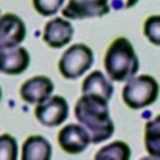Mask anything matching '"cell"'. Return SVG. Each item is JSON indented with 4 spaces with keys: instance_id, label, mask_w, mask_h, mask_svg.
I'll return each instance as SVG.
<instances>
[{
    "instance_id": "obj_1",
    "label": "cell",
    "mask_w": 160,
    "mask_h": 160,
    "mask_svg": "<svg viewBox=\"0 0 160 160\" xmlns=\"http://www.w3.org/2000/svg\"><path fill=\"white\" fill-rule=\"evenodd\" d=\"M74 115L91 136V142L98 144L112 138L115 125L109 114V101L96 95H82L74 108Z\"/></svg>"
},
{
    "instance_id": "obj_2",
    "label": "cell",
    "mask_w": 160,
    "mask_h": 160,
    "mask_svg": "<svg viewBox=\"0 0 160 160\" xmlns=\"http://www.w3.org/2000/svg\"><path fill=\"white\" fill-rule=\"evenodd\" d=\"M104 69L112 82H127L139 71V59L135 47L127 37H118L104 55Z\"/></svg>"
},
{
    "instance_id": "obj_3",
    "label": "cell",
    "mask_w": 160,
    "mask_h": 160,
    "mask_svg": "<svg viewBox=\"0 0 160 160\" xmlns=\"http://www.w3.org/2000/svg\"><path fill=\"white\" fill-rule=\"evenodd\" d=\"M158 82L152 75H135L127 83L122 90V99L130 109H144L154 104L158 98Z\"/></svg>"
},
{
    "instance_id": "obj_4",
    "label": "cell",
    "mask_w": 160,
    "mask_h": 160,
    "mask_svg": "<svg viewBox=\"0 0 160 160\" xmlns=\"http://www.w3.org/2000/svg\"><path fill=\"white\" fill-rule=\"evenodd\" d=\"M95 62L93 50L85 43H74L62 53L58 61V69L61 75L68 80L82 77Z\"/></svg>"
},
{
    "instance_id": "obj_5",
    "label": "cell",
    "mask_w": 160,
    "mask_h": 160,
    "mask_svg": "<svg viewBox=\"0 0 160 160\" xmlns=\"http://www.w3.org/2000/svg\"><path fill=\"white\" fill-rule=\"evenodd\" d=\"M111 0H68L62 16L71 21L102 18L111 11Z\"/></svg>"
},
{
    "instance_id": "obj_6",
    "label": "cell",
    "mask_w": 160,
    "mask_h": 160,
    "mask_svg": "<svg viewBox=\"0 0 160 160\" xmlns=\"http://www.w3.org/2000/svg\"><path fill=\"white\" fill-rule=\"evenodd\" d=\"M35 118L47 128L59 127L69 115V104L62 96H51L50 99L37 104L34 111Z\"/></svg>"
},
{
    "instance_id": "obj_7",
    "label": "cell",
    "mask_w": 160,
    "mask_h": 160,
    "mask_svg": "<svg viewBox=\"0 0 160 160\" xmlns=\"http://www.w3.org/2000/svg\"><path fill=\"white\" fill-rule=\"evenodd\" d=\"M58 144L66 154L77 155L88 149V146L91 144V136L83 125L71 123L59 130Z\"/></svg>"
},
{
    "instance_id": "obj_8",
    "label": "cell",
    "mask_w": 160,
    "mask_h": 160,
    "mask_svg": "<svg viewBox=\"0 0 160 160\" xmlns=\"http://www.w3.org/2000/svg\"><path fill=\"white\" fill-rule=\"evenodd\" d=\"M26 38V24L15 13H5L0 18V50L16 48Z\"/></svg>"
},
{
    "instance_id": "obj_9",
    "label": "cell",
    "mask_w": 160,
    "mask_h": 160,
    "mask_svg": "<svg viewBox=\"0 0 160 160\" xmlns=\"http://www.w3.org/2000/svg\"><path fill=\"white\" fill-rule=\"evenodd\" d=\"M53 90H55V85H53L51 78L45 75H35L21 85L19 96L28 104H40L51 98Z\"/></svg>"
},
{
    "instance_id": "obj_10",
    "label": "cell",
    "mask_w": 160,
    "mask_h": 160,
    "mask_svg": "<svg viewBox=\"0 0 160 160\" xmlns=\"http://www.w3.org/2000/svg\"><path fill=\"white\" fill-rule=\"evenodd\" d=\"M74 37V26L66 18H55L45 24L43 28V42L50 48H62L71 43Z\"/></svg>"
},
{
    "instance_id": "obj_11",
    "label": "cell",
    "mask_w": 160,
    "mask_h": 160,
    "mask_svg": "<svg viewBox=\"0 0 160 160\" xmlns=\"http://www.w3.org/2000/svg\"><path fill=\"white\" fill-rule=\"evenodd\" d=\"M31 56L29 51L16 47L8 50H0V71L5 75H19L29 68Z\"/></svg>"
},
{
    "instance_id": "obj_12",
    "label": "cell",
    "mask_w": 160,
    "mask_h": 160,
    "mask_svg": "<svg viewBox=\"0 0 160 160\" xmlns=\"http://www.w3.org/2000/svg\"><path fill=\"white\" fill-rule=\"evenodd\" d=\"M82 95H96L109 101L114 95L111 78H108L101 71L91 72L88 77H85L82 83Z\"/></svg>"
},
{
    "instance_id": "obj_13",
    "label": "cell",
    "mask_w": 160,
    "mask_h": 160,
    "mask_svg": "<svg viewBox=\"0 0 160 160\" xmlns=\"http://www.w3.org/2000/svg\"><path fill=\"white\" fill-rule=\"evenodd\" d=\"M53 154L51 144L43 136H29L24 141L21 149V158L22 160H50Z\"/></svg>"
},
{
    "instance_id": "obj_14",
    "label": "cell",
    "mask_w": 160,
    "mask_h": 160,
    "mask_svg": "<svg viewBox=\"0 0 160 160\" xmlns=\"http://www.w3.org/2000/svg\"><path fill=\"white\" fill-rule=\"evenodd\" d=\"M144 148L152 158H160V115L149 120L144 127Z\"/></svg>"
},
{
    "instance_id": "obj_15",
    "label": "cell",
    "mask_w": 160,
    "mask_h": 160,
    "mask_svg": "<svg viewBox=\"0 0 160 160\" xmlns=\"http://www.w3.org/2000/svg\"><path fill=\"white\" fill-rule=\"evenodd\" d=\"M130 157L131 149L123 141H114L95 154V160H128Z\"/></svg>"
},
{
    "instance_id": "obj_16",
    "label": "cell",
    "mask_w": 160,
    "mask_h": 160,
    "mask_svg": "<svg viewBox=\"0 0 160 160\" xmlns=\"http://www.w3.org/2000/svg\"><path fill=\"white\" fill-rule=\"evenodd\" d=\"M0 157L2 160H16L18 158V142L8 133L0 136Z\"/></svg>"
},
{
    "instance_id": "obj_17",
    "label": "cell",
    "mask_w": 160,
    "mask_h": 160,
    "mask_svg": "<svg viewBox=\"0 0 160 160\" xmlns=\"http://www.w3.org/2000/svg\"><path fill=\"white\" fill-rule=\"evenodd\" d=\"M144 35L152 45L160 47V15L149 16L144 21Z\"/></svg>"
},
{
    "instance_id": "obj_18",
    "label": "cell",
    "mask_w": 160,
    "mask_h": 160,
    "mask_svg": "<svg viewBox=\"0 0 160 160\" xmlns=\"http://www.w3.org/2000/svg\"><path fill=\"white\" fill-rule=\"evenodd\" d=\"M64 0H32V5L40 16H53L61 10Z\"/></svg>"
},
{
    "instance_id": "obj_19",
    "label": "cell",
    "mask_w": 160,
    "mask_h": 160,
    "mask_svg": "<svg viewBox=\"0 0 160 160\" xmlns=\"http://www.w3.org/2000/svg\"><path fill=\"white\" fill-rule=\"evenodd\" d=\"M138 2H139V0H123L122 8H131V7H135Z\"/></svg>"
}]
</instances>
